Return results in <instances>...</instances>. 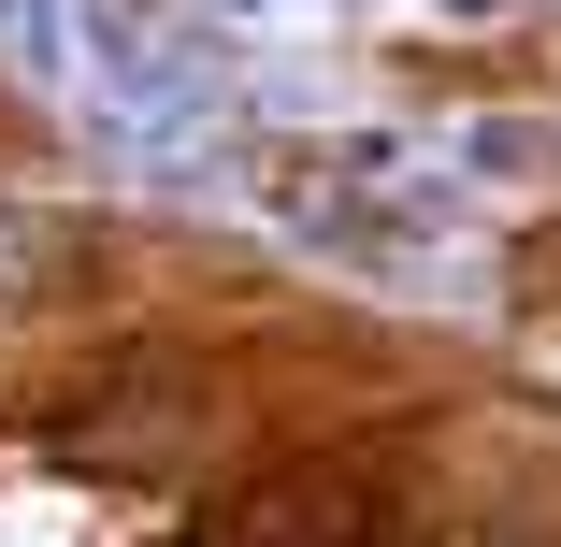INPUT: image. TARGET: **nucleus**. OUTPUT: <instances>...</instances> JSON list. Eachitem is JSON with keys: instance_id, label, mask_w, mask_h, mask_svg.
<instances>
[{"instance_id": "f257e3e1", "label": "nucleus", "mask_w": 561, "mask_h": 547, "mask_svg": "<svg viewBox=\"0 0 561 547\" xmlns=\"http://www.w3.org/2000/svg\"><path fill=\"white\" fill-rule=\"evenodd\" d=\"M360 533H375V504H360L346 476H274L260 504H231L216 547H360Z\"/></svg>"}, {"instance_id": "f03ea898", "label": "nucleus", "mask_w": 561, "mask_h": 547, "mask_svg": "<svg viewBox=\"0 0 561 547\" xmlns=\"http://www.w3.org/2000/svg\"><path fill=\"white\" fill-rule=\"evenodd\" d=\"M72 274H87V231H72V216H44V202H0V317H44Z\"/></svg>"}]
</instances>
